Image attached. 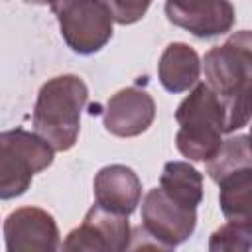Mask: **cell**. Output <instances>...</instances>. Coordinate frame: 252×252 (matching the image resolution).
Wrapping results in <instances>:
<instances>
[{"instance_id":"e0dca14e","label":"cell","mask_w":252,"mask_h":252,"mask_svg":"<svg viewBox=\"0 0 252 252\" xmlns=\"http://www.w3.org/2000/svg\"><path fill=\"white\" fill-rule=\"evenodd\" d=\"M112 20L120 26H130L142 20L152 6V0H102Z\"/></svg>"},{"instance_id":"5bb4252c","label":"cell","mask_w":252,"mask_h":252,"mask_svg":"<svg viewBox=\"0 0 252 252\" xmlns=\"http://www.w3.org/2000/svg\"><path fill=\"white\" fill-rule=\"evenodd\" d=\"M159 187L189 209H197L203 201V175L187 161H167L159 175Z\"/></svg>"},{"instance_id":"7c38bea8","label":"cell","mask_w":252,"mask_h":252,"mask_svg":"<svg viewBox=\"0 0 252 252\" xmlns=\"http://www.w3.org/2000/svg\"><path fill=\"white\" fill-rule=\"evenodd\" d=\"M199 75L201 59L191 45L175 41L163 49L158 63V77L165 91L173 94L185 93L199 83Z\"/></svg>"},{"instance_id":"7a4b0ae2","label":"cell","mask_w":252,"mask_h":252,"mask_svg":"<svg viewBox=\"0 0 252 252\" xmlns=\"http://www.w3.org/2000/svg\"><path fill=\"white\" fill-rule=\"evenodd\" d=\"M89 89L77 75H59L41 85L33 108V130L53 150L67 152L77 144L81 112Z\"/></svg>"},{"instance_id":"6da1fadb","label":"cell","mask_w":252,"mask_h":252,"mask_svg":"<svg viewBox=\"0 0 252 252\" xmlns=\"http://www.w3.org/2000/svg\"><path fill=\"white\" fill-rule=\"evenodd\" d=\"M205 83L224 102L226 132L242 128L250 120L252 87V37L248 30L236 32L222 45L205 53Z\"/></svg>"},{"instance_id":"8992f818","label":"cell","mask_w":252,"mask_h":252,"mask_svg":"<svg viewBox=\"0 0 252 252\" xmlns=\"http://www.w3.org/2000/svg\"><path fill=\"white\" fill-rule=\"evenodd\" d=\"M197 226V209L173 201L161 187H154L142 201V232L154 246L171 250L185 242Z\"/></svg>"},{"instance_id":"8fae6325","label":"cell","mask_w":252,"mask_h":252,"mask_svg":"<svg viewBox=\"0 0 252 252\" xmlns=\"http://www.w3.org/2000/svg\"><path fill=\"white\" fill-rule=\"evenodd\" d=\"M94 201L106 211L130 217L142 199V181L132 167L112 163L94 175Z\"/></svg>"},{"instance_id":"3957f363","label":"cell","mask_w":252,"mask_h":252,"mask_svg":"<svg viewBox=\"0 0 252 252\" xmlns=\"http://www.w3.org/2000/svg\"><path fill=\"white\" fill-rule=\"evenodd\" d=\"M175 120L179 124L175 146L191 161H209L219 152L222 134H228L224 102L207 83H195L191 87L189 96L175 110Z\"/></svg>"},{"instance_id":"4fadbf2b","label":"cell","mask_w":252,"mask_h":252,"mask_svg":"<svg viewBox=\"0 0 252 252\" xmlns=\"http://www.w3.org/2000/svg\"><path fill=\"white\" fill-rule=\"evenodd\" d=\"M219 203L228 222L252 224V165L234 169L220 177Z\"/></svg>"},{"instance_id":"30bf717a","label":"cell","mask_w":252,"mask_h":252,"mask_svg":"<svg viewBox=\"0 0 252 252\" xmlns=\"http://www.w3.org/2000/svg\"><path fill=\"white\" fill-rule=\"evenodd\" d=\"M156 116V102L148 91L138 87L120 89L106 102L104 128L118 138H134L144 134Z\"/></svg>"},{"instance_id":"2e32d148","label":"cell","mask_w":252,"mask_h":252,"mask_svg":"<svg viewBox=\"0 0 252 252\" xmlns=\"http://www.w3.org/2000/svg\"><path fill=\"white\" fill-rule=\"evenodd\" d=\"M252 246V224L226 222L211 234L209 250L211 252H232V250H250Z\"/></svg>"},{"instance_id":"ba28073f","label":"cell","mask_w":252,"mask_h":252,"mask_svg":"<svg viewBox=\"0 0 252 252\" xmlns=\"http://www.w3.org/2000/svg\"><path fill=\"white\" fill-rule=\"evenodd\" d=\"M4 240L8 252H51L59 248V228L47 211L22 207L4 220Z\"/></svg>"},{"instance_id":"9a60e30c","label":"cell","mask_w":252,"mask_h":252,"mask_svg":"<svg viewBox=\"0 0 252 252\" xmlns=\"http://www.w3.org/2000/svg\"><path fill=\"white\" fill-rule=\"evenodd\" d=\"M248 165H252L250 142L246 134H240L236 138L222 140L219 152L207 161V173L217 183L226 173L240 169V167H248Z\"/></svg>"},{"instance_id":"5b68a950","label":"cell","mask_w":252,"mask_h":252,"mask_svg":"<svg viewBox=\"0 0 252 252\" xmlns=\"http://www.w3.org/2000/svg\"><path fill=\"white\" fill-rule=\"evenodd\" d=\"M61 37L79 55L100 51L112 37V16L102 0H53Z\"/></svg>"},{"instance_id":"52a82bcc","label":"cell","mask_w":252,"mask_h":252,"mask_svg":"<svg viewBox=\"0 0 252 252\" xmlns=\"http://www.w3.org/2000/svg\"><path fill=\"white\" fill-rule=\"evenodd\" d=\"M132 228L126 215H118L93 205L83 222L73 228L61 244L67 252H122L130 248Z\"/></svg>"},{"instance_id":"277c9868","label":"cell","mask_w":252,"mask_h":252,"mask_svg":"<svg viewBox=\"0 0 252 252\" xmlns=\"http://www.w3.org/2000/svg\"><path fill=\"white\" fill-rule=\"evenodd\" d=\"M53 163V148L35 132L22 128L0 132V199L24 195L35 173Z\"/></svg>"},{"instance_id":"9c48e42d","label":"cell","mask_w":252,"mask_h":252,"mask_svg":"<svg viewBox=\"0 0 252 252\" xmlns=\"http://www.w3.org/2000/svg\"><path fill=\"white\" fill-rule=\"evenodd\" d=\"M165 16L201 39L222 35L234 26V8L228 0H165Z\"/></svg>"},{"instance_id":"ac0fdd59","label":"cell","mask_w":252,"mask_h":252,"mask_svg":"<svg viewBox=\"0 0 252 252\" xmlns=\"http://www.w3.org/2000/svg\"><path fill=\"white\" fill-rule=\"evenodd\" d=\"M22 2H26V4H33V6H51V2L53 0H22Z\"/></svg>"}]
</instances>
